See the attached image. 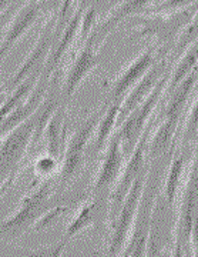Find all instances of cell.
<instances>
[{"instance_id":"cell-1","label":"cell","mask_w":198,"mask_h":257,"mask_svg":"<svg viewBox=\"0 0 198 257\" xmlns=\"http://www.w3.org/2000/svg\"><path fill=\"white\" fill-rule=\"evenodd\" d=\"M164 157L165 155L151 162V165H150V172L147 176L143 196H141V200L138 204L134 226L131 230L128 243L124 248L128 253V257H145L147 241H148L151 221H153L154 207L161 194L164 172H165V169H164L165 159Z\"/></svg>"},{"instance_id":"cell-2","label":"cell","mask_w":198,"mask_h":257,"mask_svg":"<svg viewBox=\"0 0 198 257\" xmlns=\"http://www.w3.org/2000/svg\"><path fill=\"white\" fill-rule=\"evenodd\" d=\"M52 182L47 179L37 190L23 197L16 213L0 221V240H15L36 224L50 211Z\"/></svg>"},{"instance_id":"cell-3","label":"cell","mask_w":198,"mask_h":257,"mask_svg":"<svg viewBox=\"0 0 198 257\" xmlns=\"http://www.w3.org/2000/svg\"><path fill=\"white\" fill-rule=\"evenodd\" d=\"M154 119L150 120V123L147 124V127L143 132L141 138L138 140L137 146L134 147V150L131 152L130 157L127 159L124 169H123V173L118 179L117 184L114 187V190L110 196V200H108V216L107 221L110 224V227L114 224V221L117 219L118 213L121 210V206L126 200L127 194L130 192L131 186L134 184L137 180V177L144 172L145 169L150 166V162L147 160V143H148V139L151 136V132H153L154 126H155V121Z\"/></svg>"},{"instance_id":"cell-4","label":"cell","mask_w":198,"mask_h":257,"mask_svg":"<svg viewBox=\"0 0 198 257\" xmlns=\"http://www.w3.org/2000/svg\"><path fill=\"white\" fill-rule=\"evenodd\" d=\"M39 110L0 142V192L10 183L9 179L15 176L29 146L33 145L39 121Z\"/></svg>"},{"instance_id":"cell-5","label":"cell","mask_w":198,"mask_h":257,"mask_svg":"<svg viewBox=\"0 0 198 257\" xmlns=\"http://www.w3.org/2000/svg\"><path fill=\"white\" fill-rule=\"evenodd\" d=\"M106 109H107V106H104V104L97 107V110L93 111L90 116L79 126V128L73 133L72 138L69 139L66 149H64L62 163H60V182L62 184L70 183L81 172V169L84 166V159H86V149L89 146L91 136L96 133L100 117L103 116Z\"/></svg>"},{"instance_id":"cell-6","label":"cell","mask_w":198,"mask_h":257,"mask_svg":"<svg viewBox=\"0 0 198 257\" xmlns=\"http://www.w3.org/2000/svg\"><path fill=\"white\" fill-rule=\"evenodd\" d=\"M170 74H171V70L158 82V84L154 87L151 94L133 113H130L126 117V120L118 126L116 133H117L118 138L121 140L123 150H124L126 156H128V153L131 155V152L134 150V147L137 146V143H138V140L141 138L143 132H144L147 124L151 120L153 111L157 109L158 103L164 97L167 84H168V80H170Z\"/></svg>"},{"instance_id":"cell-7","label":"cell","mask_w":198,"mask_h":257,"mask_svg":"<svg viewBox=\"0 0 198 257\" xmlns=\"http://www.w3.org/2000/svg\"><path fill=\"white\" fill-rule=\"evenodd\" d=\"M150 172V166L145 169L141 175L137 177L134 184L131 186L130 192L127 194L126 200L121 206V210L118 213L117 219L114 221V224L110 227L111 229V236H110V241H108V248L106 257H120L121 253L124 251L131 230L134 226L135 216H137V210H138V204L143 196V190H144L145 180Z\"/></svg>"},{"instance_id":"cell-8","label":"cell","mask_w":198,"mask_h":257,"mask_svg":"<svg viewBox=\"0 0 198 257\" xmlns=\"http://www.w3.org/2000/svg\"><path fill=\"white\" fill-rule=\"evenodd\" d=\"M126 157L121 140L117 133H114L106 147L103 162L96 176V182L93 186V200L108 207L110 196L114 190L126 165Z\"/></svg>"},{"instance_id":"cell-9","label":"cell","mask_w":198,"mask_h":257,"mask_svg":"<svg viewBox=\"0 0 198 257\" xmlns=\"http://www.w3.org/2000/svg\"><path fill=\"white\" fill-rule=\"evenodd\" d=\"M160 57H168V56L162 55L157 46H150L143 50L135 59L131 60V63L127 64L123 69V72L116 77L103 104L108 107L113 103H121L127 94L131 92V89L144 77L145 73L153 67L154 63Z\"/></svg>"},{"instance_id":"cell-10","label":"cell","mask_w":198,"mask_h":257,"mask_svg":"<svg viewBox=\"0 0 198 257\" xmlns=\"http://www.w3.org/2000/svg\"><path fill=\"white\" fill-rule=\"evenodd\" d=\"M43 6L42 0H29L18 12H15L0 40V60L9 55L15 45H18L20 39L35 26L42 15Z\"/></svg>"},{"instance_id":"cell-11","label":"cell","mask_w":198,"mask_h":257,"mask_svg":"<svg viewBox=\"0 0 198 257\" xmlns=\"http://www.w3.org/2000/svg\"><path fill=\"white\" fill-rule=\"evenodd\" d=\"M172 63L168 57H160L154 66L145 73V76L131 89V92L124 97L120 106V114H118V126L126 120V117L143 103V101L151 94L154 87L158 84L165 74L171 70Z\"/></svg>"},{"instance_id":"cell-12","label":"cell","mask_w":198,"mask_h":257,"mask_svg":"<svg viewBox=\"0 0 198 257\" xmlns=\"http://www.w3.org/2000/svg\"><path fill=\"white\" fill-rule=\"evenodd\" d=\"M99 49L96 43L91 40L90 37L87 42L79 49L77 55L74 57L73 63L70 64L66 77H64L63 89L60 92V96L63 94L66 100L72 99L73 94L77 92L83 80L96 69L99 64Z\"/></svg>"},{"instance_id":"cell-13","label":"cell","mask_w":198,"mask_h":257,"mask_svg":"<svg viewBox=\"0 0 198 257\" xmlns=\"http://www.w3.org/2000/svg\"><path fill=\"white\" fill-rule=\"evenodd\" d=\"M197 83L198 67L194 72H191L168 96H164L168 100H167V104L164 107L165 110H162L161 113V123L160 124L177 133L182 120L185 119V109H187L189 97L194 92Z\"/></svg>"},{"instance_id":"cell-14","label":"cell","mask_w":198,"mask_h":257,"mask_svg":"<svg viewBox=\"0 0 198 257\" xmlns=\"http://www.w3.org/2000/svg\"><path fill=\"white\" fill-rule=\"evenodd\" d=\"M155 2L157 0H121L117 6H114L108 12L107 16L96 28H93L89 37L96 43V46L100 47L101 43L106 40V37L111 32H114L121 22L137 15H141L143 12H147Z\"/></svg>"},{"instance_id":"cell-15","label":"cell","mask_w":198,"mask_h":257,"mask_svg":"<svg viewBox=\"0 0 198 257\" xmlns=\"http://www.w3.org/2000/svg\"><path fill=\"white\" fill-rule=\"evenodd\" d=\"M57 23V19H52L47 22L45 28L42 29L39 39L36 40L35 46L32 47L30 53L25 59V62L22 63L20 69L18 70V73L15 74L12 79H10L9 86L13 87V90L18 87L20 83L26 79L29 74H32L35 70H39V63H43L46 59V56L49 55L50 49L53 46L54 43L59 40V35L56 32V25Z\"/></svg>"},{"instance_id":"cell-16","label":"cell","mask_w":198,"mask_h":257,"mask_svg":"<svg viewBox=\"0 0 198 257\" xmlns=\"http://www.w3.org/2000/svg\"><path fill=\"white\" fill-rule=\"evenodd\" d=\"M103 211H106L108 216L107 206H103V204H100L93 199L89 200V202L83 203L80 207L77 209L74 217H73L72 221L67 226V229H66V233L63 236L64 241L69 243L77 234H80L83 230L89 229L90 226H93L96 221L99 220V217L101 216Z\"/></svg>"},{"instance_id":"cell-17","label":"cell","mask_w":198,"mask_h":257,"mask_svg":"<svg viewBox=\"0 0 198 257\" xmlns=\"http://www.w3.org/2000/svg\"><path fill=\"white\" fill-rule=\"evenodd\" d=\"M184 172H185V152L180 150L177 153V156L172 153L167 173H165L164 180H162L161 196L171 209L175 207V200H177V196L180 192L181 180H182Z\"/></svg>"},{"instance_id":"cell-18","label":"cell","mask_w":198,"mask_h":257,"mask_svg":"<svg viewBox=\"0 0 198 257\" xmlns=\"http://www.w3.org/2000/svg\"><path fill=\"white\" fill-rule=\"evenodd\" d=\"M198 67V39L191 43L184 52L182 55L175 60V63H172L171 74H170V80L165 89V94L168 96L170 93L180 84L191 72H194Z\"/></svg>"},{"instance_id":"cell-19","label":"cell","mask_w":198,"mask_h":257,"mask_svg":"<svg viewBox=\"0 0 198 257\" xmlns=\"http://www.w3.org/2000/svg\"><path fill=\"white\" fill-rule=\"evenodd\" d=\"M43 69L35 70L32 74H29L23 82L19 84L18 87L10 93L9 97L0 104V126L2 123L6 120V117L9 116L12 111L18 107L22 101H25L32 94V92L35 90V87L37 86V83L40 80Z\"/></svg>"},{"instance_id":"cell-20","label":"cell","mask_w":198,"mask_h":257,"mask_svg":"<svg viewBox=\"0 0 198 257\" xmlns=\"http://www.w3.org/2000/svg\"><path fill=\"white\" fill-rule=\"evenodd\" d=\"M121 103H113L104 110L100 117L99 124L96 128V143H94V153L99 155L107 147L110 139L116 133L114 128L118 126V114H120Z\"/></svg>"},{"instance_id":"cell-21","label":"cell","mask_w":198,"mask_h":257,"mask_svg":"<svg viewBox=\"0 0 198 257\" xmlns=\"http://www.w3.org/2000/svg\"><path fill=\"white\" fill-rule=\"evenodd\" d=\"M46 140H47V153L52 155L62 163V146L64 142V110L59 106L45 127Z\"/></svg>"},{"instance_id":"cell-22","label":"cell","mask_w":198,"mask_h":257,"mask_svg":"<svg viewBox=\"0 0 198 257\" xmlns=\"http://www.w3.org/2000/svg\"><path fill=\"white\" fill-rule=\"evenodd\" d=\"M198 39V9L194 12V15L191 16L189 22L187 23V26L182 29V32L180 33V36L177 39L175 45H174V49L171 52V57L172 59H178L182 52L187 49V47L194 43L195 40Z\"/></svg>"},{"instance_id":"cell-23","label":"cell","mask_w":198,"mask_h":257,"mask_svg":"<svg viewBox=\"0 0 198 257\" xmlns=\"http://www.w3.org/2000/svg\"><path fill=\"white\" fill-rule=\"evenodd\" d=\"M198 136V93L191 104L189 113L182 123V145H188Z\"/></svg>"},{"instance_id":"cell-24","label":"cell","mask_w":198,"mask_h":257,"mask_svg":"<svg viewBox=\"0 0 198 257\" xmlns=\"http://www.w3.org/2000/svg\"><path fill=\"white\" fill-rule=\"evenodd\" d=\"M198 0H162L160 3H155L147 10L150 15H160V13H172L180 10L188 9L195 6Z\"/></svg>"},{"instance_id":"cell-25","label":"cell","mask_w":198,"mask_h":257,"mask_svg":"<svg viewBox=\"0 0 198 257\" xmlns=\"http://www.w3.org/2000/svg\"><path fill=\"white\" fill-rule=\"evenodd\" d=\"M60 169V160L56 159L49 153H45L43 156H40L35 163V173L39 177L49 179L54 175L56 170Z\"/></svg>"},{"instance_id":"cell-26","label":"cell","mask_w":198,"mask_h":257,"mask_svg":"<svg viewBox=\"0 0 198 257\" xmlns=\"http://www.w3.org/2000/svg\"><path fill=\"white\" fill-rule=\"evenodd\" d=\"M69 243L67 241H64L63 239L59 240L56 244H53L52 247H47L45 250H42V251H36V253H33V256L36 257H63L64 254V250H66V246H67Z\"/></svg>"},{"instance_id":"cell-27","label":"cell","mask_w":198,"mask_h":257,"mask_svg":"<svg viewBox=\"0 0 198 257\" xmlns=\"http://www.w3.org/2000/svg\"><path fill=\"white\" fill-rule=\"evenodd\" d=\"M171 257H185V248L182 247L178 241H175V243H174Z\"/></svg>"},{"instance_id":"cell-28","label":"cell","mask_w":198,"mask_h":257,"mask_svg":"<svg viewBox=\"0 0 198 257\" xmlns=\"http://www.w3.org/2000/svg\"><path fill=\"white\" fill-rule=\"evenodd\" d=\"M16 0H0V15H3Z\"/></svg>"},{"instance_id":"cell-29","label":"cell","mask_w":198,"mask_h":257,"mask_svg":"<svg viewBox=\"0 0 198 257\" xmlns=\"http://www.w3.org/2000/svg\"><path fill=\"white\" fill-rule=\"evenodd\" d=\"M120 257H128V253H127L126 250H124V251L121 253V256H120Z\"/></svg>"}]
</instances>
